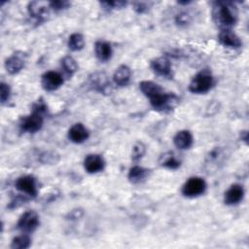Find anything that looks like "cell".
<instances>
[{
	"mask_svg": "<svg viewBox=\"0 0 249 249\" xmlns=\"http://www.w3.org/2000/svg\"><path fill=\"white\" fill-rule=\"evenodd\" d=\"M85 46V40L82 34L73 33L68 39V47L71 51H80Z\"/></svg>",
	"mask_w": 249,
	"mask_h": 249,
	"instance_id": "603a6c76",
	"label": "cell"
},
{
	"mask_svg": "<svg viewBox=\"0 0 249 249\" xmlns=\"http://www.w3.org/2000/svg\"><path fill=\"white\" fill-rule=\"evenodd\" d=\"M91 85L96 90L102 93H108V91H110L109 89L111 85L104 73L94 74L93 77L91 78Z\"/></svg>",
	"mask_w": 249,
	"mask_h": 249,
	"instance_id": "ac0fdd59",
	"label": "cell"
},
{
	"mask_svg": "<svg viewBox=\"0 0 249 249\" xmlns=\"http://www.w3.org/2000/svg\"><path fill=\"white\" fill-rule=\"evenodd\" d=\"M47 107L43 101H38L32 110V113L20 122V128L25 132H36L43 125V113L46 111Z\"/></svg>",
	"mask_w": 249,
	"mask_h": 249,
	"instance_id": "7a4b0ae2",
	"label": "cell"
},
{
	"mask_svg": "<svg viewBox=\"0 0 249 249\" xmlns=\"http://www.w3.org/2000/svg\"><path fill=\"white\" fill-rule=\"evenodd\" d=\"M206 189L205 181L200 177H191L182 187V194L188 197H195L204 193Z\"/></svg>",
	"mask_w": 249,
	"mask_h": 249,
	"instance_id": "277c9868",
	"label": "cell"
},
{
	"mask_svg": "<svg viewBox=\"0 0 249 249\" xmlns=\"http://www.w3.org/2000/svg\"><path fill=\"white\" fill-rule=\"evenodd\" d=\"M147 175H148L147 169L138 165H134L128 171V180L133 184L140 183L146 178Z\"/></svg>",
	"mask_w": 249,
	"mask_h": 249,
	"instance_id": "ffe728a7",
	"label": "cell"
},
{
	"mask_svg": "<svg viewBox=\"0 0 249 249\" xmlns=\"http://www.w3.org/2000/svg\"><path fill=\"white\" fill-rule=\"evenodd\" d=\"M94 52L100 61H107L112 55L111 45L105 41H97L94 45Z\"/></svg>",
	"mask_w": 249,
	"mask_h": 249,
	"instance_id": "e0dca14e",
	"label": "cell"
},
{
	"mask_svg": "<svg viewBox=\"0 0 249 249\" xmlns=\"http://www.w3.org/2000/svg\"><path fill=\"white\" fill-rule=\"evenodd\" d=\"M50 6H51V8L53 9L54 11H60V10L66 9V8L69 6V2L57 0V1L50 2Z\"/></svg>",
	"mask_w": 249,
	"mask_h": 249,
	"instance_id": "4316f807",
	"label": "cell"
},
{
	"mask_svg": "<svg viewBox=\"0 0 249 249\" xmlns=\"http://www.w3.org/2000/svg\"><path fill=\"white\" fill-rule=\"evenodd\" d=\"M102 6L105 8H110V9H116V8H122L125 6V2L124 1H110V2H102Z\"/></svg>",
	"mask_w": 249,
	"mask_h": 249,
	"instance_id": "83f0119b",
	"label": "cell"
},
{
	"mask_svg": "<svg viewBox=\"0 0 249 249\" xmlns=\"http://www.w3.org/2000/svg\"><path fill=\"white\" fill-rule=\"evenodd\" d=\"M61 67L68 77H71L78 70V65L75 59L69 55L64 56L61 59Z\"/></svg>",
	"mask_w": 249,
	"mask_h": 249,
	"instance_id": "44dd1931",
	"label": "cell"
},
{
	"mask_svg": "<svg viewBox=\"0 0 249 249\" xmlns=\"http://www.w3.org/2000/svg\"><path fill=\"white\" fill-rule=\"evenodd\" d=\"M133 5H134V9L138 13H144L148 9V6L146 5V3H143V2H136Z\"/></svg>",
	"mask_w": 249,
	"mask_h": 249,
	"instance_id": "f1b7e54d",
	"label": "cell"
},
{
	"mask_svg": "<svg viewBox=\"0 0 249 249\" xmlns=\"http://www.w3.org/2000/svg\"><path fill=\"white\" fill-rule=\"evenodd\" d=\"M151 67L155 73L160 76L169 77L171 75V64L167 57L160 56L151 62Z\"/></svg>",
	"mask_w": 249,
	"mask_h": 249,
	"instance_id": "7c38bea8",
	"label": "cell"
},
{
	"mask_svg": "<svg viewBox=\"0 0 249 249\" xmlns=\"http://www.w3.org/2000/svg\"><path fill=\"white\" fill-rule=\"evenodd\" d=\"M42 87L48 91L58 89L63 84V77L54 71H48L42 76Z\"/></svg>",
	"mask_w": 249,
	"mask_h": 249,
	"instance_id": "ba28073f",
	"label": "cell"
},
{
	"mask_svg": "<svg viewBox=\"0 0 249 249\" xmlns=\"http://www.w3.org/2000/svg\"><path fill=\"white\" fill-rule=\"evenodd\" d=\"M68 138L74 143H83L89 138V131L84 124H75L68 130Z\"/></svg>",
	"mask_w": 249,
	"mask_h": 249,
	"instance_id": "4fadbf2b",
	"label": "cell"
},
{
	"mask_svg": "<svg viewBox=\"0 0 249 249\" xmlns=\"http://www.w3.org/2000/svg\"><path fill=\"white\" fill-rule=\"evenodd\" d=\"M173 143L180 150L189 149L193 144V135L189 130L178 131L173 138Z\"/></svg>",
	"mask_w": 249,
	"mask_h": 249,
	"instance_id": "9a60e30c",
	"label": "cell"
},
{
	"mask_svg": "<svg viewBox=\"0 0 249 249\" xmlns=\"http://www.w3.org/2000/svg\"><path fill=\"white\" fill-rule=\"evenodd\" d=\"M39 226V216L35 211L29 210L24 212L18 222V228L24 233L35 231Z\"/></svg>",
	"mask_w": 249,
	"mask_h": 249,
	"instance_id": "5b68a950",
	"label": "cell"
},
{
	"mask_svg": "<svg viewBox=\"0 0 249 249\" xmlns=\"http://www.w3.org/2000/svg\"><path fill=\"white\" fill-rule=\"evenodd\" d=\"M23 66H24V57L22 53L20 54H18V53H14L9 58H7L5 62V68L7 72L10 74L18 73Z\"/></svg>",
	"mask_w": 249,
	"mask_h": 249,
	"instance_id": "5bb4252c",
	"label": "cell"
},
{
	"mask_svg": "<svg viewBox=\"0 0 249 249\" xmlns=\"http://www.w3.org/2000/svg\"><path fill=\"white\" fill-rule=\"evenodd\" d=\"M214 80L211 72L204 69L194 76L189 85V90L193 93H204L212 88Z\"/></svg>",
	"mask_w": 249,
	"mask_h": 249,
	"instance_id": "3957f363",
	"label": "cell"
},
{
	"mask_svg": "<svg viewBox=\"0 0 249 249\" xmlns=\"http://www.w3.org/2000/svg\"><path fill=\"white\" fill-rule=\"evenodd\" d=\"M160 164L169 169H176L180 166V160L172 153H167L162 155Z\"/></svg>",
	"mask_w": 249,
	"mask_h": 249,
	"instance_id": "cb8c5ba5",
	"label": "cell"
},
{
	"mask_svg": "<svg viewBox=\"0 0 249 249\" xmlns=\"http://www.w3.org/2000/svg\"><path fill=\"white\" fill-rule=\"evenodd\" d=\"M105 161L100 155L89 154L85 158L84 167L89 173H96L104 168Z\"/></svg>",
	"mask_w": 249,
	"mask_h": 249,
	"instance_id": "9c48e42d",
	"label": "cell"
},
{
	"mask_svg": "<svg viewBox=\"0 0 249 249\" xmlns=\"http://www.w3.org/2000/svg\"><path fill=\"white\" fill-rule=\"evenodd\" d=\"M10 88L7 84L5 83H1L0 85V99L2 103H5L8 101L9 97H10Z\"/></svg>",
	"mask_w": 249,
	"mask_h": 249,
	"instance_id": "484cf974",
	"label": "cell"
},
{
	"mask_svg": "<svg viewBox=\"0 0 249 249\" xmlns=\"http://www.w3.org/2000/svg\"><path fill=\"white\" fill-rule=\"evenodd\" d=\"M213 19L223 29H229L237 19L236 7L231 2L219 1L213 6Z\"/></svg>",
	"mask_w": 249,
	"mask_h": 249,
	"instance_id": "6da1fadb",
	"label": "cell"
},
{
	"mask_svg": "<svg viewBox=\"0 0 249 249\" xmlns=\"http://www.w3.org/2000/svg\"><path fill=\"white\" fill-rule=\"evenodd\" d=\"M244 195L243 187L239 184H233L230 187V189L225 193V203L228 205H233L238 203Z\"/></svg>",
	"mask_w": 249,
	"mask_h": 249,
	"instance_id": "8fae6325",
	"label": "cell"
},
{
	"mask_svg": "<svg viewBox=\"0 0 249 249\" xmlns=\"http://www.w3.org/2000/svg\"><path fill=\"white\" fill-rule=\"evenodd\" d=\"M139 88L141 89V91L148 97L151 98L154 95H156L157 93L160 92L161 90H163L158 84L152 82V81H142L139 84Z\"/></svg>",
	"mask_w": 249,
	"mask_h": 249,
	"instance_id": "d6986e66",
	"label": "cell"
},
{
	"mask_svg": "<svg viewBox=\"0 0 249 249\" xmlns=\"http://www.w3.org/2000/svg\"><path fill=\"white\" fill-rule=\"evenodd\" d=\"M50 2L44 1H32L28 4V12L31 17L39 21H43L47 18L49 15Z\"/></svg>",
	"mask_w": 249,
	"mask_h": 249,
	"instance_id": "52a82bcc",
	"label": "cell"
},
{
	"mask_svg": "<svg viewBox=\"0 0 249 249\" xmlns=\"http://www.w3.org/2000/svg\"><path fill=\"white\" fill-rule=\"evenodd\" d=\"M130 76H131V71L129 69L128 66L126 65H120L113 76L114 82L116 85L124 87L126 86L130 80Z\"/></svg>",
	"mask_w": 249,
	"mask_h": 249,
	"instance_id": "2e32d148",
	"label": "cell"
},
{
	"mask_svg": "<svg viewBox=\"0 0 249 249\" xmlns=\"http://www.w3.org/2000/svg\"><path fill=\"white\" fill-rule=\"evenodd\" d=\"M16 189L20 193H23L29 196H35L37 195V186L35 179L30 175L20 176L16 181Z\"/></svg>",
	"mask_w": 249,
	"mask_h": 249,
	"instance_id": "8992f818",
	"label": "cell"
},
{
	"mask_svg": "<svg viewBox=\"0 0 249 249\" xmlns=\"http://www.w3.org/2000/svg\"><path fill=\"white\" fill-rule=\"evenodd\" d=\"M31 244V239L27 233H22L13 238L11 243V248L13 249H25Z\"/></svg>",
	"mask_w": 249,
	"mask_h": 249,
	"instance_id": "7402d4cb",
	"label": "cell"
},
{
	"mask_svg": "<svg viewBox=\"0 0 249 249\" xmlns=\"http://www.w3.org/2000/svg\"><path fill=\"white\" fill-rule=\"evenodd\" d=\"M146 152V147L142 142H137L133 148H132V153H131V159L134 161H138L145 154Z\"/></svg>",
	"mask_w": 249,
	"mask_h": 249,
	"instance_id": "d4e9b609",
	"label": "cell"
},
{
	"mask_svg": "<svg viewBox=\"0 0 249 249\" xmlns=\"http://www.w3.org/2000/svg\"><path fill=\"white\" fill-rule=\"evenodd\" d=\"M218 40L225 47H229L232 49H237L241 47L240 39L236 34H234L230 29H222L219 33Z\"/></svg>",
	"mask_w": 249,
	"mask_h": 249,
	"instance_id": "30bf717a",
	"label": "cell"
}]
</instances>
